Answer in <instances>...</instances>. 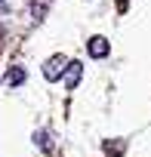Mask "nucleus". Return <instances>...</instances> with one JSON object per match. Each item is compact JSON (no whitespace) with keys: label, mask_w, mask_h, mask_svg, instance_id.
<instances>
[{"label":"nucleus","mask_w":151,"mask_h":157,"mask_svg":"<svg viewBox=\"0 0 151 157\" xmlns=\"http://www.w3.org/2000/svg\"><path fill=\"white\" fill-rule=\"evenodd\" d=\"M65 68H68V59L62 52H56V56H49L43 62V77H46V80H59V77L65 74Z\"/></svg>","instance_id":"f257e3e1"},{"label":"nucleus","mask_w":151,"mask_h":157,"mask_svg":"<svg viewBox=\"0 0 151 157\" xmlns=\"http://www.w3.org/2000/svg\"><path fill=\"white\" fill-rule=\"evenodd\" d=\"M25 77H28V74H25V68H22V65H16V68L6 74V83H10V86H22V83H25Z\"/></svg>","instance_id":"20e7f679"},{"label":"nucleus","mask_w":151,"mask_h":157,"mask_svg":"<svg viewBox=\"0 0 151 157\" xmlns=\"http://www.w3.org/2000/svg\"><path fill=\"white\" fill-rule=\"evenodd\" d=\"M126 151V142H105V154L108 157H123Z\"/></svg>","instance_id":"39448f33"},{"label":"nucleus","mask_w":151,"mask_h":157,"mask_svg":"<svg viewBox=\"0 0 151 157\" xmlns=\"http://www.w3.org/2000/svg\"><path fill=\"white\" fill-rule=\"evenodd\" d=\"M87 52H90L93 59H105V56L111 52V43H108L102 34H96V37H90V43H87Z\"/></svg>","instance_id":"f03ea898"},{"label":"nucleus","mask_w":151,"mask_h":157,"mask_svg":"<svg viewBox=\"0 0 151 157\" xmlns=\"http://www.w3.org/2000/svg\"><path fill=\"white\" fill-rule=\"evenodd\" d=\"M37 145H40L43 151H52V136H46V132H37Z\"/></svg>","instance_id":"423d86ee"},{"label":"nucleus","mask_w":151,"mask_h":157,"mask_svg":"<svg viewBox=\"0 0 151 157\" xmlns=\"http://www.w3.org/2000/svg\"><path fill=\"white\" fill-rule=\"evenodd\" d=\"M80 77H83V65L80 62H68V68H65V86L74 90L80 83Z\"/></svg>","instance_id":"7ed1b4c3"},{"label":"nucleus","mask_w":151,"mask_h":157,"mask_svg":"<svg viewBox=\"0 0 151 157\" xmlns=\"http://www.w3.org/2000/svg\"><path fill=\"white\" fill-rule=\"evenodd\" d=\"M126 3H130V0H117V10L123 13V10H126Z\"/></svg>","instance_id":"0eeeda50"},{"label":"nucleus","mask_w":151,"mask_h":157,"mask_svg":"<svg viewBox=\"0 0 151 157\" xmlns=\"http://www.w3.org/2000/svg\"><path fill=\"white\" fill-rule=\"evenodd\" d=\"M6 10H10V6H6V0H0V13H6Z\"/></svg>","instance_id":"6e6552de"}]
</instances>
